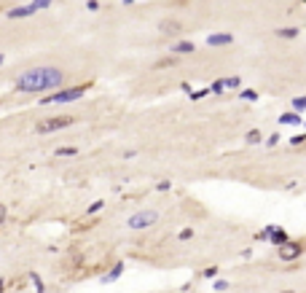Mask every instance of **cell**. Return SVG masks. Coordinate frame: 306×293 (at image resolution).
I'll list each match as a JSON object with an SVG mask.
<instances>
[{
    "instance_id": "6da1fadb",
    "label": "cell",
    "mask_w": 306,
    "mask_h": 293,
    "mask_svg": "<svg viewBox=\"0 0 306 293\" xmlns=\"http://www.w3.org/2000/svg\"><path fill=\"white\" fill-rule=\"evenodd\" d=\"M64 84V70L59 68H32L24 75L16 78V92L22 94H41L51 89H62Z\"/></svg>"
},
{
    "instance_id": "7a4b0ae2",
    "label": "cell",
    "mask_w": 306,
    "mask_h": 293,
    "mask_svg": "<svg viewBox=\"0 0 306 293\" xmlns=\"http://www.w3.org/2000/svg\"><path fill=\"white\" fill-rule=\"evenodd\" d=\"M89 92V84H78V86L62 89V92H54L41 97V105H62V103H73V100H81L83 94Z\"/></svg>"
},
{
    "instance_id": "3957f363",
    "label": "cell",
    "mask_w": 306,
    "mask_h": 293,
    "mask_svg": "<svg viewBox=\"0 0 306 293\" xmlns=\"http://www.w3.org/2000/svg\"><path fill=\"white\" fill-rule=\"evenodd\" d=\"M73 124H75L73 116H51V119L38 121L35 132L38 135H51V132H59V129H64V127H73Z\"/></svg>"
},
{
    "instance_id": "277c9868",
    "label": "cell",
    "mask_w": 306,
    "mask_h": 293,
    "mask_svg": "<svg viewBox=\"0 0 306 293\" xmlns=\"http://www.w3.org/2000/svg\"><path fill=\"white\" fill-rule=\"evenodd\" d=\"M156 221H159V213H156V210H140V213L129 215L127 226H129V229H134V231H143V229H150Z\"/></svg>"
},
{
    "instance_id": "5b68a950",
    "label": "cell",
    "mask_w": 306,
    "mask_h": 293,
    "mask_svg": "<svg viewBox=\"0 0 306 293\" xmlns=\"http://www.w3.org/2000/svg\"><path fill=\"white\" fill-rule=\"evenodd\" d=\"M304 250H306V242L288 240L285 245H279L277 256H279V261H295V259H301V256H304Z\"/></svg>"
},
{
    "instance_id": "8992f818",
    "label": "cell",
    "mask_w": 306,
    "mask_h": 293,
    "mask_svg": "<svg viewBox=\"0 0 306 293\" xmlns=\"http://www.w3.org/2000/svg\"><path fill=\"white\" fill-rule=\"evenodd\" d=\"M193 52H196V43H191V40H175V43H169V54H175V57H188Z\"/></svg>"
},
{
    "instance_id": "52a82bcc",
    "label": "cell",
    "mask_w": 306,
    "mask_h": 293,
    "mask_svg": "<svg viewBox=\"0 0 306 293\" xmlns=\"http://www.w3.org/2000/svg\"><path fill=\"white\" fill-rule=\"evenodd\" d=\"M207 46H234V35L231 33H212L207 35Z\"/></svg>"
},
{
    "instance_id": "ba28073f",
    "label": "cell",
    "mask_w": 306,
    "mask_h": 293,
    "mask_svg": "<svg viewBox=\"0 0 306 293\" xmlns=\"http://www.w3.org/2000/svg\"><path fill=\"white\" fill-rule=\"evenodd\" d=\"M159 33L161 35H180L183 33V22H177V19H164V22H159Z\"/></svg>"
},
{
    "instance_id": "9c48e42d",
    "label": "cell",
    "mask_w": 306,
    "mask_h": 293,
    "mask_svg": "<svg viewBox=\"0 0 306 293\" xmlns=\"http://www.w3.org/2000/svg\"><path fill=\"white\" fill-rule=\"evenodd\" d=\"M279 124H285V127H298V124H304V119H301L298 110H290V113L279 116Z\"/></svg>"
},
{
    "instance_id": "30bf717a",
    "label": "cell",
    "mask_w": 306,
    "mask_h": 293,
    "mask_svg": "<svg viewBox=\"0 0 306 293\" xmlns=\"http://www.w3.org/2000/svg\"><path fill=\"white\" fill-rule=\"evenodd\" d=\"M274 35L282 38V40H295L301 35V27H277V30H274Z\"/></svg>"
},
{
    "instance_id": "8fae6325",
    "label": "cell",
    "mask_w": 306,
    "mask_h": 293,
    "mask_svg": "<svg viewBox=\"0 0 306 293\" xmlns=\"http://www.w3.org/2000/svg\"><path fill=\"white\" fill-rule=\"evenodd\" d=\"M266 240H269V242H274V245H277V247H279V245H285V242H288V240H290V237H288V231H285V229H282V226H277V229H274V231H272V234L266 237Z\"/></svg>"
},
{
    "instance_id": "7c38bea8",
    "label": "cell",
    "mask_w": 306,
    "mask_h": 293,
    "mask_svg": "<svg viewBox=\"0 0 306 293\" xmlns=\"http://www.w3.org/2000/svg\"><path fill=\"white\" fill-rule=\"evenodd\" d=\"M124 275V261H116V266L108 272V275H102V285H108V282H113V280H118V277Z\"/></svg>"
},
{
    "instance_id": "4fadbf2b",
    "label": "cell",
    "mask_w": 306,
    "mask_h": 293,
    "mask_svg": "<svg viewBox=\"0 0 306 293\" xmlns=\"http://www.w3.org/2000/svg\"><path fill=\"white\" fill-rule=\"evenodd\" d=\"M32 14H35L32 6H19V8H11L8 17H11V19H24V17H32Z\"/></svg>"
},
{
    "instance_id": "5bb4252c",
    "label": "cell",
    "mask_w": 306,
    "mask_h": 293,
    "mask_svg": "<svg viewBox=\"0 0 306 293\" xmlns=\"http://www.w3.org/2000/svg\"><path fill=\"white\" fill-rule=\"evenodd\" d=\"M180 62V57H175V54H169V57H164V59H159L156 62V70H167V68H175V65Z\"/></svg>"
},
{
    "instance_id": "9a60e30c",
    "label": "cell",
    "mask_w": 306,
    "mask_h": 293,
    "mask_svg": "<svg viewBox=\"0 0 306 293\" xmlns=\"http://www.w3.org/2000/svg\"><path fill=\"white\" fill-rule=\"evenodd\" d=\"M244 143L247 145H255V143H263V132L260 129H250L247 135H244Z\"/></svg>"
},
{
    "instance_id": "2e32d148",
    "label": "cell",
    "mask_w": 306,
    "mask_h": 293,
    "mask_svg": "<svg viewBox=\"0 0 306 293\" xmlns=\"http://www.w3.org/2000/svg\"><path fill=\"white\" fill-rule=\"evenodd\" d=\"M290 108L298 110V113H304V110H306V94H301V97H293V100H290Z\"/></svg>"
},
{
    "instance_id": "e0dca14e",
    "label": "cell",
    "mask_w": 306,
    "mask_h": 293,
    "mask_svg": "<svg viewBox=\"0 0 306 293\" xmlns=\"http://www.w3.org/2000/svg\"><path fill=\"white\" fill-rule=\"evenodd\" d=\"M239 97H242V100H247V103H258V97H260V94L255 92V89H239Z\"/></svg>"
},
{
    "instance_id": "ac0fdd59",
    "label": "cell",
    "mask_w": 306,
    "mask_h": 293,
    "mask_svg": "<svg viewBox=\"0 0 306 293\" xmlns=\"http://www.w3.org/2000/svg\"><path fill=\"white\" fill-rule=\"evenodd\" d=\"M225 89H242V78L239 75H228V78H223Z\"/></svg>"
},
{
    "instance_id": "d6986e66",
    "label": "cell",
    "mask_w": 306,
    "mask_h": 293,
    "mask_svg": "<svg viewBox=\"0 0 306 293\" xmlns=\"http://www.w3.org/2000/svg\"><path fill=\"white\" fill-rule=\"evenodd\" d=\"M54 156H78V148L75 145H64V148H57Z\"/></svg>"
},
{
    "instance_id": "ffe728a7",
    "label": "cell",
    "mask_w": 306,
    "mask_h": 293,
    "mask_svg": "<svg viewBox=\"0 0 306 293\" xmlns=\"http://www.w3.org/2000/svg\"><path fill=\"white\" fill-rule=\"evenodd\" d=\"M223 92H225V84H223V78L212 81V86H209V94H223Z\"/></svg>"
},
{
    "instance_id": "44dd1931",
    "label": "cell",
    "mask_w": 306,
    "mask_h": 293,
    "mask_svg": "<svg viewBox=\"0 0 306 293\" xmlns=\"http://www.w3.org/2000/svg\"><path fill=\"white\" fill-rule=\"evenodd\" d=\"M188 97L196 103V100H204V97H209V86L207 89H196V92H188Z\"/></svg>"
},
{
    "instance_id": "7402d4cb",
    "label": "cell",
    "mask_w": 306,
    "mask_h": 293,
    "mask_svg": "<svg viewBox=\"0 0 306 293\" xmlns=\"http://www.w3.org/2000/svg\"><path fill=\"white\" fill-rule=\"evenodd\" d=\"M193 237H196V231H193V229H180L177 240H180V242H191Z\"/></svg>"
},
{
    "instance_id": "603a6c76",
    "label": "cell",
    "mask_w": 306,
    "mask_h": 293,
    "mask_svg": "<svg viewBox=\"0 0 306 293\" xmlns=\"http://www.w3.org/2000/svg\"><path fill=\"white\" fill-rule=\"evenodd\" d=\"M102 207H105V199H97V202H92V205H89V210H86V213H89V215H94V213H99Z\"/></svg>"
},
{
    "instance_id": "cb8c5ba5",
    "label": "cell",
    "mask_w": 306,
    "mask_h": 293,
    "mask_svg": "<svg viewBox=\"0 0 306 293\" xmlns=\"http://www.w3.org/2000/svg\"><path fill=\"white\" fill-rule=\"evenodd\" d=\"M30 280L35 282V291H38V293H43V291H46V288H43V280H41L38 275H35V272H30Z\"/></svg>"
},
{
    "instance_id": "d4e9b609",
    "label": "cell",
    "mask_w": 306,
    "mask_h": 293,
    "mask_svg": "<svg viewBox=\"0 0 306 293\" xmlns=\"http://www.w3.org/2000/svg\"><path fill=\"white\" fill-rule=\"evenodd\" d=\"M51 3H54V0H32L30 6H32L35 11H41V8H48V6H51Z\"/></svg>"
},
{
    "instance_id": "484cf974",
    "label": "cell",
    "mask_w": 306,
    "mask_h": 293,
    "mask_svg": "<svg viewBox=\"0 0 306 293\" xmlns=\"http://www.w3.org/2000/svg\"><path fill=\"white\" fill-rule=\"evenodd\" d=\"M228 288H231V282L228 280H215L212 282V291H228Z\"/></svg>"
},
{
    "instance_id": "4316f807",
    "label": "cell",
    "mask_w": 306,
    "mask_h": 293,
    "mask_svg": "<svg viewBox=\"0 0 306 293\" xmlns=\"http://www.w3.org/2000/svg\"><path fill=\"white\" fill-rule=\"evenodd\" d=\"M169 189H172L169 180H159V183H156V191H169Z\"/></svg>"
},
{
    "instance_id": "83f0119b",
    "label": "cell",
    "mask_w": 306,
    "mask_h": 293,
    "mask_svg": "<svg viewBox=\"0 0 306 293\" xmlns=\"http://www.w3.org/2000/svg\"><path fill=\"white\" fill-rule=\"evenodd\" d=\"M277 143H279V132H274L272 138L266 140V145H269V148H274V145H277Z\"/></svg>"
},
{
    "instance_id": "f1b7e54d",
    "label": "cell",
    "mask_w": 306,
    "mask_h": 293,
    "mask_svg": "<svg viewBox=\"0 0 306 293\" xmlns=\"http://www.w3.org/2000/svg\"><path fill=\"white\" fill-rule=\"evenodd\" d=\"M218 275V266H207V269L202 272V277H215Z\"/></svg>"
},
{
    "instance_id": "f546056e",
    "label": "cell",
    "mask_w": 306,
    "mask_h": 293,
    "mask_svg": "<svg viewBox=\"0 0 306 293\" xmlns=\"http://www.w3.org/2000/svg\"><path fill=\"white\" fill-rule=\"evenodd\" d=\"M290 143H293V145H301V143H306V135H295V138H290Z\"/></svg>"
},
{
    "instance_id": "4dcf8cb0",
    "label": "cell",
    "mask_w": 306,
    "mask_h": 293,
    "mask_svg": "<svg viewBox=\"0 0 306 293\" xmlns=\"http://www.w3.org/2000/svg\"><path fill=\"white\" fill-rule=\"evenodd\" d=\"M86 8H89V11H99V0H89Z\"/></svg>"
},
{
    "instance_id": "1f68e13d",
    "label": "cell",
    "mask_w": 306,
    "mask_h": 293,
    "mask_svg": "<svg viewBox=\"0 0 306 293\" xmlns=\"http://www.w3.org/2000/svg\"><path fill=\"white\" fill-rule=\"evenodd\" d=\"M6 215H8V210H6V205H0V226L6 224Z\"/></svg>"
},
{
    "instance_id": "d6a6232c",
    "label": "cell",
    "mask_w": 306,
    "mask_h": 293,
    "mask_svg": "<svg viewBox=\"0 0 306 293\" xmlns=\"http://www.w3.org/2000/svg\"><path fill=\"white\" fill-rule=\"evenodd\" d=\"M134 156H137V151H132V148L124 151V159H134Z\"/></svg>"
},
{
    "instance_id": "836d02e7",
    "label": "cell",
    "mask_w": 306,
    "mask_h": 293,
    "mask_svg": "<svg viewBox=\"0 0 306 293\" xmlns=\"http://www.w3.org/2000/svg\"><path fill=\"white\" fill-rule=\"evenodd\" d=\"M3 291H6V282H3V280H0V293H3Z\"/></svg>"
},
{
    "instance_id": "e575fe53",
    "label": "cell",
    "mask_w": 306,
    "mask_h": 293,
    "mask_svg": "<svg viewBox=\"0 0 306 293\" xmlns=\"http://www.w3.org/2000/svg\"><path fill=\"white\" fill-rule=\"evenodd\" d=\"M132 3H134V0H124V6H132Z\"/></svg>"
},
{
    "instance_id": "d590c367",
    "label": "cell",
    "mask_w": 306,
    "mask_h": 293,
    "mask_svg": "<svg viewBox=\"0 0 306 293\" xmlns=\"http://www.w3.org/2000/svg\"><path fill=\"white\" fill-rule=\"evenodd\" d=\"M279 293H295V291H279Z\"/></svg>"
},
{
    "instance_id": "8d00e7d4",
    "label": "cell",
    "mask_w": 306,
    "mask_h": 293,
    "mask_svg": "<svg viewBox=\"0 0 306 293\" xmlns=\"http://www.w3.org/2000/svg\"><path fill=\"white\" fill-rule=\"evenodd\" d=\"M0 65H3V54H0Z\"/></svg>"
}]
</instances>
